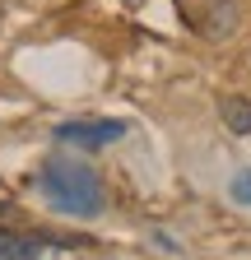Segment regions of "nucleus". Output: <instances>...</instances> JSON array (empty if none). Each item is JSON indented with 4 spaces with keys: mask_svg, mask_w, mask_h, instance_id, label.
Returning <instances> with one entry per match:
<instances>
[{
    "mask_svg": "<svg viewBox=\"0 0 251 260\" xmlns=\"http://www.w3.org/2000/svg\"><path fill=\"white\" fill-rule=\"evenodd\" d=\"M38 186L51 200V209L70 214V218H98L103 200H107L98 172L88 162H79V158H47L42 172H38Z\"/></svg>",
    "mask_w": 251,
    "mask_h": 260,
    "instance_id": "1",
    "label": "nucleus"
},
{
    "mask_svg": "<svg viewBox=\"0 0 251 260\" xmlns=\"http://www.w3.org/2000/svg\"><path fill=\"white\" fill-rule=\"evenodd\" d=\"M177 10H181L186 28L200 32V38H209V42L228 38V32L237 28V19H242L237 0H177Z\"/></svg>",
    "mask_w": 251,
    "mask_h": 260,
    "instance_id": "2",
    "label": "nucleus"
},
{
    "mask_svg": "<svg viewBox=\"0 0 251 260\" xmlns=\"http://www.w3.org/2000/svg\"><path fill=\"white\" fill-rule=\"evenodd\" d=\"M125 121H116V116H103V121H60L51 135L60 140V144H79V149H107V144H116V140H125Z\"/></svg>",
    "mask_w": 251,
    "mask_h": 260,
    "instance_id": "3",
    "label": "nucleus"
},
{
    "mask_svg": "<svg viewBox=\"0 0 251 260\" xmlns=\"http://www.w3.org/2000/svg\"><path fill=\"white\" fill-rule=\"evenodd\" d=\"M51 237L42 233H0V260H38Z\"/></svg>",
    "mask_w": 251,
    "mask_h": 260,
    "instance_id": "4",
    "label": "nucleus"
},
{
    "mask_svg": "<svg viewBox=\"0 0 251 260\" xmlns=\"http://www.w3.org/2000/svg\"><path fill=\"white\" fill-rule=\"evenodd\" d=\"M218 116L233 135H251V98H218Z\"/></svg>",
    "mask_w": 251,
    "mask_h": 260,
    "instance_id": "5",
    "label": "nucleus"
},
{
    "mask_svg": "<svg viewBox=\"0 0 251 260\" xmlns=\"http://www.w3.org/2000/svg\"><path fill=\"white\" fill-rule=\"evenodd\" d=\"M228 195H233V205H251V168H242L228 181Z\"/></svg>",
    "mask_w": 251,
    "mask_h": 260,
    "instance_id": "6",
    "label": "nucleus"
},
{
    "mask_svg": "<svg viewBox=\"0 0 251 260\" xmlns=\"http://www.w3.org/2000/svg\"><path fill=\"white\" fill-rule=\"evenodd\" d=\"M153 242H159V246H163V251H172V255H177V251H181V246H177V242H172V237H168V233H153Z\"/></svg>",
    "mask_w": 251,
    "mask_h": 260,
    "instance_id": "7",
    "label": "nucleus"
},
{
    "mask_svg": "<svg viewBox=\"0 0 251 260\" xmlns=\"http://www.w3.org/2000/svg\"><path fill=\"white\" fill-rule=\"evenodd\" d=\"M5 209H10V205H0V218H5Z\"/></svg>",
    "mask_w": 251,
    "mask_h": 260,
    "instance_id": "8",
    "label": "nucleus"
}]
</instances>
